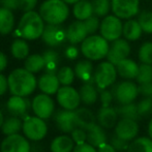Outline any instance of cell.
<instances>
[{
    "mask_svg": "<svg viewBox=\"0 0 152 152\" xmlns=\"http://www.w3.org/2000/svg\"><path fill=\"white\" fill-rule=\"evenodd\" d=\"M70 136H72V140L75 141L76 145L78 144H83V143L87 142V132L83 128L77 127L70 132Z\"/></svg>",
    "mask_w": 152,
    "mask_h": 152,
    "instance_id": "obj_44",
    "label": "cell"
},
{
    "mask_svg": "<svg viewBox=\"0 0 152 152\" xmlns=\"http://www.w3.org/2000/svg\"><path fill=\"white\" fill-rule=\"evenodd\" d=\"M32 111L35 116L42 119H49L55 111V104L49 94L42 93L32 99Z\"/></svg>",
    "mask_w": 152,
    "mask_h": 152,
    "instance_id": "obj_11",
    "label": "cell"
},
{
    "mask_svg": "<svg viewBox=\"0 0 152 152\" xmlns=\"http://www.w3.org/2000/svg\"><path fill=\"white\" fill-rule=\"evenodd\" d=\"M76 143L72 140V136L61 134L53 139L51 142L50 149L51 152H72Z\"/></svg>",
    "mask_w": 152,
    "mask_h": 152,
    "instance_id": "obj_27",
    "label": "cell"
},
{
    "mask_svg": "<svg viewBox=\"0 0 152 152\" xmlns=\"http://www.w3.org/2000/svg\"><path fill=\"white\" fill-rule=\"evenodd\" d=\"M139 67L140 65L134 60L129 58L124 59L116 64L118 76L124 80H136L139 72Z\"/></svg>",
    "mask_w": 152,
    "mask_h": 152,
    "instance_id": "obj_21",
    "label": "cell"
},
{
    "mask_svg": "<svg viewBox=\"0 0 152 152\" xmlns=\"http://www.w3.org/2000/svg\"><path fill=\"white\" fill-rule=\"evenodd\" d=\"M110 143L118 152H124V151H127L130 142H127V141L119 138L118 136H116V134H114L110 138Z\"/></svg>",
    "mask_w": 152,
    "mask_h": 152,
    "instance_id": "obj_42",
    "label": "cell"
},
{
    "mask_svg": "<svg viewBox=\"0 0 152 152\" xmlns=\"http://www.w3.org/2000/svg\"><path fill=\"white\" fill-rule=\"evenodd\" d=\"M57 77H58V80L60 82L62 86H69L74 83L75 81V70L72 69L69 66H63L60 69H58L57 72Z\"/></svg>",
    "mask_w": 152,
    "mask_h": 152,
    "instance_id": "obj_37",
    "label": "cell"
},
{
    "mask_svg": "<svg viewBox=\"0 0 152 152\" xmlns=\"http://www.w3.org/2000/svg\"><path fill=\"white\" fill-rule=\"evenodd\" d=\"M138 84H144V83L152 82V64L141 63L139 67L138 76L136 78Z\"/></svg>",
    "mask_w": 152,
    "mask_h": 152,
    "instance_id": "obj_38",
    "label": "cell"
},
{
    "mask_svg": "<svg viewBox=\"0 0 152 152\" xmlns=\"http://www.w3.org/2000/svg\"><path fill=\"white\" fill-rule=\"evenodd\" d=\"M79 93H80V96H81V102H82L85 106H92V104H95L98 98H99L98 88L93 83H84V84L80 87Z\"/></svg>",
    "mask_w": 152,
    "mask_h": 152,
    "instance_id": "obj_25",
    "label": "cell"
},
{
    "mask_svg": "<svg viewBox=\"0 0 152 152\" xmlns=\"http://www.w3.org/2000/svg\"><path fill=\"white\" fill-rule=\"evenodd\" d=\"M75 118L77 126L87 130L97 123L96 115L88 108H78L75 110Z\"/></svg>",
    "mask_w": 152,
    "mask_h": 152,
    "instance_id": "obj_22",
    "label": "cell"
},
{
    "mask_svg": "<svg viewBox=\"0 0 152 152\" xmlns=\"http://www.w3.org/2000/svg\"><path fill=\"white\" fill-rule=\"evenodd\" d=\"M23 128L22 118L16 116H10L8 118L4 119V122L1 126V132L5 136L19 134Z\"/></svg>",
    "mask_w": 152,
    "mask_h": 152,
    "instance_id": "obj_30",
    "label": "cell"
},
{
    "mask_svg": "<svg viewBox=\"0 0 152 152\" xmlns=\"http://www.w3.org/2000/svg\"><path fill=\"white\" fill-rule=\"evenodd\" d=\"M62 1H64L65 3H67V4H75V3H77L78 1H80V0H62Z\"/></svg>",
    "mask_w": 152,
    "mask_h": 152,
    "instance_id": "obj_55",
    "label": "cell"
},
{
    "mask_svg": "<svg viewBox=\"0 0 152 152\" xmlns=\"http://www.w3.org/2000/svg\"><path fill=\"white\" fill-rule=\"evenodd\" d=\"M7 66V57L4 53L0 52V72H3Z\"/></svg>",
    "mask_w": 152,
    "mask_h": 152,
    "instance_id": "obj_53",
    "label": "cell"
},
{
    "mask_svg": "<svg viewBox=\"0 0 152 152\" xmlns=\"http://www.w3.org/2000/svg\"><path fill=\"white\" fill-rule=\"evenodd\" d=\"M118 72L116 65L110 61H102L94 69V84L98 90L108 89L116 83Z\"/></svg>",
    "mask_w": 152,
    "mask_h": 152,
    "instance_id": "obj_5",
    "label": "cell"
},
{
    "mask_svg": "<svg viewBox=\"0 0 152 152\" xmlns=\"http://www.w3.org/2000/svg\"><path fill=\"white\" fill-rule=\"evenodd\" d=\"M65 56H66V58L70 59V60H74V59L78 58L79 49L77 48V47H75V45H72V46H69L68 48H66Z\"/></svg>",
    "mask_w": 152,
    "mask_h": 152,
    "instance_id": "obj_50",
    "label": "cell"
},
{
    "mask_svg": "<svg viewBox=\"0 0 152 152\" xmlns=\"http://www.w3.org/2000/svg\"><path fill=\"white\" fill-rule=\"evenodd\" d=\"M143 29L140 23L136 19H128L123 23V32L122 36L128 42H136L142 36Z\"/></svg>",
    "mask_w": 152,
    "mask_h": 152,
    "instance_id": "obj_24",
    "label": "cell"
},
{
    "mask_svg": "<svg viewBox=\"0 0 152 152\" xmlns=\"http://www.w3.org/2000/svg\"><path fill=\"white\" fill-rule=\"evenodd\" d=\"M22 130L28 140L39 142L48 134V125L45 119L37 116H28L23 120Z\"/></svg>",
    "mask_w": 152,
    "mask_h": 152,
    "instance_id": "obj_6",
    "label": "cell"
},
{
    "mask_svg": "<svg viewBox=\"0 0 152 152\" xmlns=\"http://www.w3.org/2000/svg\"><path fill=\"white\" fill-rule=\"evenodd\" d=\"M124 152H126V151H124Z\"/></svg>",
    "mask_w": 152,
    "mask_h": 152,
    "instance_id": "obj_57",
    "label": "cell"
},
{
    "mask_svg": "<svg viewBox=\"0 0 152 152\" xmlns=\"http://www.w3.org/2000/svg\"><path fill=\"white\" fill-rule=\"evenodd\" d=\"M3 122H4V116H3V114H2L1 111H0V128H1Z\"/></svg>",
    "mask_w": 152,
    "mask_h": 152,
    "instance_id": "obj_56",
    "label": "cell"
},
{
    "mask_svg": "<svg viewBox=\"0 0 152 152\" xmlns=\"http://www.w3.org/2000/svg\"><path fill=\"white\" fill-rule=\"evenodd\" d=\"M99 100H100V104H102V107L111 106L112 102L114 100V94H113V91L109 90V88L99 90Z\"/></svg>",
    "mask_w": 152,
    "mask_h": 152,
    "instance_id": "obj_45",
    "label": "cell"
},
{
    "mask_svg": "<svg viewBox=\"0 0 152 152\" xmlns=\"http://www.w3.org/2000/svg\"><path fill=\"white\" fill-rule=\"evenodd\" d=\"M89 35L84 21L77 20L72 22L66 29V39L70 45H78Z\"/></svg>",
    "mask_w": 152,
    "mask_h": 152,
    "instance_id": "obj_19",
    "label": "cell"
},
{
    "mask_svg": "<svg viewBox=\"0 0 152 152\" xmlns=\"http://www.w3.org/2000/svg\"><path fill=\"white\" fill-rule=\"evenodd\" d=\"M45 65H46V63H45L44 57L39 54H32L28 56L24 63V67L27 70L31 72L32 74H36V72L44 69Z\"/></svg>",
    "mask_w": 152,
    "mask_h": 152,
    "instance_id": "obj_34",
    "label": "cell"
},
{
    "mask_svg": "<svg viewBox=\"0 0 152 152\" xmlns=\"http://www.w3.org/2000/svg\"><path fill=\"white\" fill-rule=\"evenodd\" d=\"M94 66L89 59L80 60L75 65L76 77L84 83H93L94 84Z\"/></svg>",
    "mask_w": 152,
    "mask_h": 152,
    "instance_id": "obj_20",
    "label": "cell"
},
{
    "mask_svg": "<svg viewBox=\"0 0 152 152\" xmlns=\"http://www.w3.org/2000/svg\"><path fill=\"white\" fill-rule=\"evenodd\" d=\"M147 132H148V136L152 139V116L150 120L148 122V126H147Z\"/></svg>",
    "mask_w": 152,
    "mask_h": 152,
    "instance_id": "obj_54",
    "label": "cell"
},
{
    "mask_svg": "<svg viewBox=\"0 0 152 152\" xmlns=\"http://www.w3.org/2000/svg\"><path fill=\"white\" fill-rule=\"evenodd\" d=\"M72 14L77 20L85 21L94 15L91 0H80L74 4Z\"/></svg>",
    "mask_w": 152,
    "mask_h": 152,
    "instance_id": "obj_28",
    "label": "cell"
},
{
    "mask_svg": "<svg viewBox=\"0 0 152 152\" xmlns=\"http://www.w3.org/2000/svg\"><path fill=\"white\" fill-rule=\"evenodd\" d=\"M8 89V81L3 75L0 72V96H2Z\"/></svg>",
    "mask_w": 152,
    "mask_h": 152,
    "instance_id": "obj_51",
    "label": "cell"
},
{
    "mask_svg": "<svg viewBox=\"0 0 152 152\" xmlns=\"http://www.w3.org/2000/svg\"><path fill=\"white\" fill-rule=\"evenodd\" d=\"M114 99L119 104L134 102L139 95L138 84L132 80H124L116 84L112 89Z\"/></svg>",
    "mask_w": 152,
    "mask_h": 152,
    "instance_id": "obj_7",
    "label": "cell"
},
{
    "mask_svg": "<svg viewBox=\"0 0 152 152\" xmlns=\"http://www.w3.org/2000/svg\"><path fill=\"white\" fill-rule=\"evenodd\" d=\"M110 49V42L100 34L88 35L81 42V53L86 59L98 61L107 58Z\"/></svg>",
    "mask_w": 152,
    "mask_h": 152,
    "instance_id": "obj_3",
    "label": "cell"
},
{
    "mask_svg": "<svg viewBox=\"0 0 152 152\" xmlns=\"http://www.w3.org/2000/svg\"><path fill=\"white\" fill-rule=\"evenodd\" d=\"M127 152H152V139L150 137H137L129 143Z\"/></svg>",
    "mask_w": 152,
    "mask_h": 152,
    "instance_id": "obj_31",
    "label": "cell"
},
{
    "mask_svg": "<svg viewBox=\"0 0 152 152\" xmlns=\"http://www.w3.org/2000/svg\"><path fill=\"white\" fill-rule=\"evenodd\" d=\"M122 32H123V23L121 19L115 16L114 14L108 15L100 21L99 33L109 42L120 38Z\"/></svg>",
    "mask_w": 152,
    "mask_h": 152,
    "instance_id": "obj_8",
    "label": "cell"
},
{
    "mask_svg": "<svg viewBox=\"0 0 152 152\" xmlns=\"http://www.w3.org/2000/svg\"><path fill=\"white\" fill-rule=\"evenodd\" d=\"M137 108L141 118L152 116V97H143L137 104Z\"/></svg>",
    "mask_w": 152,
    "mask_h": 152,
    "instance_id": "obj_41",
    "label": "cell"
},
{
    "mask_svg": "<svg viewBox=\"0 0 152 152\" xmlns=\"http://www.w3.org/2000/svg\"><path fill=\"white\" fill-rule=\"evenodd\" d=\"M54 121L57 128L63 134H70L75 128H77L75 111L61 109L54 113Z\"/></svg>",
    "mask_w": 152,
    "mask_h": 152,
    "instance_id": "obj_17",
    "label": "cell"
},
{
    "mask_svg": "<svg viewBox=\"0 0 152 152\" xmlns=\"http://www.w3.org/2000/svg\"><path fill=\"white\" fill-rule=\"evenodd\" d=\"M87 132V143H89L92 146L96 147L100 146L104 143L108 142V134L102 126H100L98 123L91 126Z\"/></svg>",
    "mask_w": 152,
    "mask_h": 152,
    "instance_id": "obj_26",
    "label": "cell"
},
{
    "mask_svg": "<svg viewBox=\"0 0 152 152\" xmlns=\"http://www.w3.org/2000/svg\"><path fill=\"white\" fill-rule=\"evenodd\" d=\"M130 51H132V47H130L128 40L120 37L111 42L109 53L107 55V60L116 65L120 61L128 58Z\"/></svg>",
    "mask_w": 152,
    "mask_h": 152,
    "instance_id": "obj_14",
    "label": "cell"
},
{
    "mask_svg": "<svg viewBox=\"0 0 152 152\" xmlns=\"http://www.w3.org/2000/svg\"><path fill=\"white\" fill-rule=\"evenodd\" d=\"M116 110L120 118H129L137 121H139L141 119L138 112V108H137V104H134V102H130V104H119L116 108Z\"/></svg>",
    "mask_w": 152,
    "mask_h": 152,
    "instance_id": "obj_35",
    "label": "cell"
},
{
    "mask_svg": "<svg viewBox=\"0 0 152 152\" xmlns=\"http://www.w3.org/2000/svg\"><path fill=\"white\" fill-rule=\"evenodd\" d=\"M32 109V102L24 96L12 95L6 102V110L10 116L25 119L28 117V112Z\"/></svg>",
    "mask_w": 152,
    "mask_h": 152,
    "instance_id": "obj_15",
    "label": "cell"
},
{
    "mask_svg": "<svg viewBox=\"0 0 152 152\" xmlns=\"http://www.w3.org/2000/svg\"><path fill=\"white\" fill-rule=\"evenodd\" d=\"M2 7H5L10 10H20V0H0Z\"/></svg>",
    "mask_w": 152,
    "mask_h": 152,
    "instance_id": "obj_48",
    "label": "cell"
},
{
    "mask_svg": "<svg viewBox=\"0 0 152 152\" xmlns=\"http://www.w3.org/2000/svg\"><path fill=\"white\" fill-rule=\"evenodd\" d=\"M37 0H20V10L24 12H31L35 8Z\"/></svg>",
    "mask_w": 152,
    "mask_h": 152,
    "instance_id": "obj_47",
    "label": "cell"
},
{
    "mask_svg": "<svg viewBox=\"0 0 152 152\" xmlns=\"http://www.w3.org/2000/svg\"><path fill=\"white\" fill-rule=\"evenodd\" d=\"M39 15L47 24H62L69 16L67 3L62 0H46L39 7Z\"/></svg>",
    "mask_w": 152,
    "mask_h": 152,
    "instance_id": "obj_4",
    "label": "cell"
},
{
    "mask_svg": "<svg viewBox=\"0 0 152 152\" xmlns=\"http://www.w3.org/2000/svg\"><path fill=\"white\" fill-rule=\"evenodd\" d=\"M138 58L141 63L152 64V42H145L141 45Z\"/></svg>",
    "mask_w": 152,
    "mask_h": 152,
    "instance_id": "obj_39",
    "label": "cell"
},
{
    "mask_svg": "<svg viewBox=\"0 0 152 152\" xmlns=\"http://www.w3.org/2000/svg\"><path fill=\"white\" fill-rule=\"evenodd\" d=\"M10 52L16 59H19V60L26 59L29 55V46L24 40V38H18L12 42Z\"/></svg>",
    "mask_w": 152,
    "mask_h": 152,
    "instance_id": "obj_33",
    "label": "cell"
},
{
    "mask_svg": "<svg viewBox=\"0 0 152 152\" xmlns=\"http://www.w3.org/2000/svg\"><path fill=\"white\" fill-rule=\"evenodd\" d=\"M72 152H97V148L86 142L83 143V144L76 145Z\"/></svg>",
    "mask_w": 152,
    "mask_h": 152,
    "instance_id": "obj_49",
    "label": "cell"
},
{
    "mask_svg": "<svg viewBox=\"0 0 152 152\" xmlns=\"http://www.w3.org/2000/svg\"><path fill=\"white\" fill-rule=\"evenodd\" d=\"M118 118L119 115L117 113L116 108L112 106L102 107L100 109H98L97 113H96V121L104 129L114 128L117 121L119 120Z\"/></svg>",
    "mask_w": 152,
    "mask_h": 152,
    "instance_id": "obj_18",
    "label": "cell"
},
{
    "mask_svg": "<svg viewBox=\"0 0 152 152\" xmlns=\"http://www.w3.org/2000/svg\"><path fill=\"white\" fill-rule=\"evenodd\" d=\"M139 95H142L143 97H152V82L139 84Z\"/></svg>",
    "mask_w": 152,
    "mask_h": 152,
    "instance_id": "obj_46",
    "label": "cell"
},
{
    "mask_svg": "<svg viewBox=\"0 0 152 152\" xmlns=\"http://www.w3.org/2000/svg\"><path fill=\"white\" fill-rule=\"evenodd\" d=\"M15 26V17L12 10L0 7V34L7 35L12 31Z\"/></svg>",
    "mask_w": 152,
    "mask_h": 152,
    "instance_id": "obj_29",
    "label": "cell"
},
{
    "mask_svg": "<svg viewBox=\"0 0 152 152\" xmlns=\"http://www.w3.org/2000/svg\"><path fill=\"white\" fill-rule=\"evenodd\" d=\"M85 25L87 27V30H88L89 35L91 34H95L97 30H99V27H100V21L99 18L95 15L91 16L90 18H88L87 20L84 21Z\"/></svg>",
    "mask_w": 152,
    "mask_h": 152,
    "instance_id": "obj_43",
    "label": "cell"
},
{
    "mask_svg": "<svg viewBox=\"0 0 152 152\" xmlns=\"http://www.w3.org/2000/svg\"><path fill=\"white\" fill-rule=\"evenodd\" d=\"M42 57L45 59V69L46 72L49 74H57L58 72V65L60 62L59 54L54 50H47L42 54Z\"/></svg>",
    "mask_w": 152,
    "mask_h": 152,
    "instance_id": "obj_32",
    "label": "cell"
},
{
    "mask_svg": "<svg viewBox=\"0 0 152 152\" xmlns=\"http://www.w3.org/2000/svg\"><path fill=\"white\" fill-rule=\"evenodd\" d=\"M143 32L152 34V10H143L138 16V19Z\"/></svg>",
    "mask_w": 152,
    "mask_h": 152,
    "instance_id": "obj_40",
    "label": "cell"
},
{
    "mask_svg": "<svg viewBox=\"0 0 152 152\" xmlns=\"http://www.w3.org/2000/svg\"><path fill=\"white\" fill-rule=\"evenodd\" d=\"M112 12L121 20L132 19L139 14L140 0H111Z\"/></svg>",
    "mask_w": 152,
    "mask_h": 152,
    "instance_id": "obj_9",
    "label": "cell"
},
{
    "mask_svg": "<svg viewBox=\"0 0 152 152\" xmlns=\"http://www.w3.org/2000/svg\"><path fill=\"white\" fill-rule=\"evenodd\" d=\"M93 5L94 15L98 18H104L112 10V2L111 0H91Z\"/></svg>",
    "mask_w": 152,
    "mask_h": 152,
    "instance_id": "obj_36",
    "label": "cell"
},
{
    "mask_svg": "<svg viewBox=\"0 0 152 152\" xmlns=\"http://www.w3.org/2000/svg\"><path fill=\"white\" fill-rule=\"evenodd\" d=\"M44 19L38 12H24L18 25V33L24 39L33 40L42 37L45 29Z\"/></svg>",
    "mask_w": 152,
    "mask_h": 152,
    "instance_id": "obj_2",
    "label": "cell"
},
{
    "mask_svg": "<svg viewBox=\"0 0 152 152\" xmlns=\"http://www.w3.org/2000/svg\"><path fill=\"white\" fill-rule=\"evenodd\" d=\"M8 89L12 95L26 96L33 93L36 88V79L31 72L26 68H16L7 78Z\"/></svg>",
    "mask_w": 152,
    "mask_h": 152,
    "instance_id": "obj_1",
    "label": "cell"
},
{
    "mask_svg": "<svg viewBox=\"0 0 152 152\" xmlns=\"http://www.w3.org/2000/svg\"><path fill=\"white\" fill-rule=\"evenodd\" d=\"M57 102L60 104L62 109L75 111L80 107L81 96L80 93L74 87L69 86H62L57 91Z\"/></svg>",
    "mask_w": 152,
    "mask_h": 152,
    "instance_id": "obj_10",
    "label": "cell"
},
{
    "mask_svg": "<svg viewBox=\"0 0 152 152\" xmlns=\"http://www.w3.org/2000/svg\"><path fill=\"white\" fill-rule=\"evenodd\" d=\"M42 38L49 47H58L66 39V30L61 26V24H47L45 25Z\"/></svg>",
    "mask_w": 152,
    "mask_h": 152,
    "instance_id": "obj_16",
    "label": "cell"
},
{
    "mask_svg": "<svg viewBox=\"0 0 152 152\" xmlns=\"http://www.w3.org/2000/svg\"><path fill=\"white\" fill-rule=\"evenodd\" d=\"M140 126L137 120L129 118H120L114 127V134L119 138L132 142L138 137Z\"/></svg>",
    "mask_w": 152,
    "mask_h": 152,
    "instance_id": "obj_13",
    "label": "cell"
},
{
    "mask_svg": "<svg viewBox=\"0 0 152 152\" xmlns=\"http://www.w3.org/2000/svg\"><path fill=\"white\" fill-rule=\"evenodd\" d=\"M0 152H31V145L26 137L19 134H10L1 142Z\"/></svg>",
    "mask_w": 152,
    "mask_h": 152,
    "instance_id": "obj_12",
    "label": "cell"
},
{
    "mask_svg": "<svg viewBox=\"0 0 152 152\" xmlns=\"http://www.w3.org/2000/svg\"><path fill=\"white\" fill-rule=\"evenodd\" d=\"M38 87L44 93L52 95L56 94L57 91L60 88V82L58 80V77L56 74H49L46 72L42 75L38 80Z\"/></svg>",
    "mask_w": 152,
    "mask_h": 152,
    "instance_id": "obj_23",
    "label": "cell"
},
{
    "mask_svg": "<svg viewBox=\"0 0 152 152\" xmlns=\"http://www.w3.org/2000/svg\"><path fill=\"white\" fill-rule=\"evenodd\" d=\"M97 152H118L110 142H106L97 147Z\"/></svg>",
    "mask_w": 152,
    "mask_h": 152,
    "instance_id": "obj_52",
    "label": "cell"
}]
</instances>
